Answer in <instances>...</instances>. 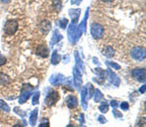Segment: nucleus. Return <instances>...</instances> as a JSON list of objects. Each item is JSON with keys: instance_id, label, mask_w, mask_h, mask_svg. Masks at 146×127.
I'll return each mask as SVG.
<instances>
[{"instance_id": "obj_1", "label": "nucleus", "mask_w": 146, "mask_h": 127, "mask_svg": "<svg viewBox=\"0 0 146 127\" xmlns=\"http://www.w3.org/2000/svg\"><path fill=\"white\" fill-rule=\"evenodd\" d=\"M33 89L34 87L31 86L30 84H25L22 88V91H21L20 97H19V103L20 104H25L28 100V98L30 97L32 92H33Z\"/></svg>"}, {"instance_id": "obj_2", "label": "nucleus", "mask_w": 146, "mask_h": 127, "mask_svg": "<svg viewBox=\"0 0 146 127\" xmlns=\"http://www.w3.org/2000/svg\"><path fill=\"white\" fill-rule=\"evenodd\" d=\"M91 33L93 35L94 38L98 40V39L102 38L103 33H104V29H103V27L100 23H93L91 25Z\"/></svg>"}, {"instance_id": "obj_3", "label": "nucleus", "mask_w": 146, "mask_h": 127, "mask_svg": "<svg viewBox=\"0 0 146 127\" xmlns=\"http://www.w3.org/2000/svg\"><path fill=\"white\" fill-rule=\"evenodd\" d=\"M19 27V23L17 20H8L4 25V32L7 35H13L17 32Z\"/></svg>"}, {"instance_id": "obj_4", "label": "nucleus", "mask_w": 146, "mask_h": 127, "mask_svg": "<svg viewBox=\"0 0 146 127\" xmlns=\"http://www.w3.org/2000/svg\"><path fill=\"white\" fill-rule=\"evenodd\" d=\"M60 99V95L55 90H51L50 92L47 94L46 98H45V104L48 107H52L53 105H55L56 102Z\"/></svg>"}, {"instance_id": "obj_5", "label": "nucleus", "mask_w": 146, "mask_h": 127, "mask_svg": "<svg viewBox=\"0 0 146 127\" xmlns=\"http://www.w3.org/2000/svg\"><path fill=\"white\" fill-rule=\"evenodd\" d=\"M131 56L136 61H142L145 59V49L143 47H135L131 49Z\"/></svg>"}, {"instance_id": "obj_6", "label": "nucleus", "mask_w": 146, "mask_h": 127, "mask_svg": "<svg viewBox=\"0 0 146 127\" xmlns=\"http://www.w3.org/2000/svg\"><path fill=\"white\" fill-rule=\"evenodd\" d=\"M131 74L137 81L144 82L145 81V69L144 68H137V69L133 70Z\"/></svg>"}, {"instance_id": "obj_7", "label": "nucleus", "mask_w": 146, "mask_h": 127, "mask_svg": "<svg viewBox=\"0 0 146 127\" xmlns=\"http://www.w3.org/2000/svg\"><path fill=\"white\" fill-rule=\"evenodd\" d=\"M49 81L53 86H60L64 82V75L60 74H55L50 77Z\"/></svg>"}, {"instance_id": "obj_8", "label": "nucleus", "mask_w": 146, "mask_h": 127, "mask_svg": "<svg viewBox=\"0 0 146 127\" xmlns=\"http://www.w3.org/2000/svg\"><path fill=\"white\" fill-rule=\"evenodd\" d=\"M95 74H98V77L94 79V80L98 82V84L104 83V80H105V78H106V76H107L106 70H103L102 69H100V68H98V69L95 70Z\"/></svg>"}, {"instance_id": "obj_9", "label": "nucleus", "mask_w": 146, "mask_h": 127, "mask_svg": "<svg viewBox=\"0 0 146 127\" xmlns=\"http://www.w3.org/2000/svg\"><path fill=\"white\" fill-rule=\"evenodd\" d=\"M73 79H74L75 86L78 89L82 87V74L80 72V70L77 69L76 67L73 68Z\"/></svg>"}, {"instance_id": "obj_10", "label": "nucleus", "mask_w": 146, "mask_h": 127, "mask_svg": "<svg viewBox=\"0 0 146 127\" xmlns=\"http://www.w3.org/2000/svg\"><path fill=\"white\" fill-rule=\"evenodd\" d=\"M106 74H107L108 78H109L110 83L113 84V85H115V86H119L120 85V82H121V81H120V78L118 77V75L115 74V72H111L110 70H107Z\"/></svg>"}, {"instance_id": "obj_11", "label": "nucleus", "mask_w": 146, "mask_h": 127, "mask_svg": "<svg viewBox=\"0 0 146 127\" xmlns=\"http://www.w3.org/2000/svg\"><path fill=\"white\" fill-rule=\"evenodd\" d=\"M65 103H66V106L69 109H75V108H77V106H78V99H77L76 96L70 95L66 98Z\"/></svg>"}, {"instance_id": "obj_12", "label": "nucleus", "mask_w": 146, "mask_h": 127, "mask_svg": "<svg viewBox=\"0 0 146 127\" xmlns=\"http://www.w3.org/2000/svg\"><path fill=\"white\" fill-rule=\"evenodd\" d=\"M35 54L39 57L47 58L49 56V49L45 45H39L35 50Z\"/></svg>"}, {"instance_id": "obj_13", "label": "nucleus", "mask_w": 146, "mask_h": 127, "mask_svg": "<svg viewBox=\"0 0 146 127\" xmlns=\"http://www.w3.org/2000/svg\"><path fill=\"white\" fill-rule=\"evenodd\" d=\"M52 27V25H51V22L48 20H43L41 23H40V29L41 31L43 32L44 34H47L49 31H50Z\"/></svg>"}, {"instance_id": "obj_14", "label": "nucleus", "mask_w": 146, "mask_h": 127, "mask_svg": "<svg viewBox=\"0 0 146 127\" xmlns=\"http://www.w3.org/2000/svg\"><path fill=\"white\" fill-rule=\"evenodd\" d=\"M80 14H81V10L80 9H71V10H69V15L71 17L72 23H76L78 22Z\"/></svg>"}, {"instance_id": "obj_15", "label": "nucleus", "mask_w": 146, "mask_h": 127, "mask_svg": "<svg viewBox=\"0 0 146 127\" xmlns=\"http://www.w3.org/2000/svg\"><path fill=\"white\" fill-rule=\"evenodd\" d=\"M62 39V35L60 33L58 29H56L53 33V36H52L51 39V46H53L54 44H56L58 42H60Z\"/></svg>"}, {"instance_id": "obj_16", "label": "nucleus", "mask_w": 146, "mask_h": 127, "mask_svg": "<svg viewBox=\"0 0 146 127\" xmlns=\"http://www.w3.org/2000/svg\"><path fill=\"white\" fill-rule=\"evenodd\" d=\"M87 91H88V89H87V87L85 86L82 88V91H81V98H82V107H83L84 110H87V108H88V105H87V99L86 97H88V94H87Z\"/></svg>"}, {"instance_id": "obj_17", "label": "nucleus", "mask_w": 146, "mask_h": 127, "mask_svg": "<svg viewBox=\"0 0 146 127\" xmlns=\"http://www.w3.org/2000/svg\"><path fill=\"white\" fill-rule=\"evenodd\" d=\"M102 54L107 58H112V57H114V55H115V50L112 47L107 46L102 50Z\"/></svg>"}, {"instance_id": "obj_18", "label": "nucleus", "mask_w": 146, "mask_h": 127, "mask_svg": "<svg viewBox=\"0 0 146 127\" xmlns=\"http://www.w3.org/2000/svg\"><path fill=\"white\" fill-rule=\"evenodd\" d=\"M9 83H10V76L7 75L6 74L0 72V85L5 86L8 85Z\"/></svg>"}, {"instance_id": "obj_19", "label": "nucleus", "mask_w": 146, "mask_h": 127, "mask_svg": "<svg viewBox=\"0 0 146 127\" xmlns=\"http://www.w3.org/2000/svg\"><path fill=\"white\" fill-rule=\"evenodd\" d=\"M77 25L76 23H72L69 25L68 27V32H67V35H68V39H69L70 43H72V40H73V35H74V32H75V29H76Z\"/></svg>"}, {"instance_id": "obj_20", "label": "nucleus", "mask_w": 146, "mask_h": 127, "mask_svg": "<svg viewBox=\"0 0 146 127\" xmlns=\"http://www.w3.org/2000/svg\"><path fill=\"white\" fill-rule=\"evenodd\" d=\"M37 114H38V109H35L33 110V112H31L30 114V117H29V124L31 126H35L36 124V121H37Z\"/></svg>"}, {"instance_id": "obj_21", "label": "nucleus", "mask_w": 146, "mask_h": 127, "mask_svg": "<svg viewBox=\"0 0 146 127\" xmlns=\"http://www.w3.org/2000/svg\"><path fill=\"white\" fill-rule=\"evenodd\" d=\"M75 55V61H76V64H77V69L79 70H81V72H83L84 70V67H83V63H82V60L79 58V53L77 52V51H75L74 53Z\"/></svg>"}, {"instance_id": "obj_22", "label": "nucleus", "mask_w": 146, "mask_h": 127, "mask_svg": "<svg viewBox=\"0 0 146 127\" xmlns=\"http://www.w3.org/2000/svg\"><path fill=\"white\" fill-rule=\"evenodd\" d=\"M60 60H62V58L58 55V53L56 52V51H54L53 55H52V58H51L52 65H58V64L60 62Z\"/></svg>"}, {"instance_id": "obj_23", "label": "nucleus", "mask_w": 146, "mask_h": 127, "mask_svg": "<svg viewBox=\"0 0 146 127\" xmlns=\"http://www.w3.org/2000/svg\"><path fill=\"white\" fill-rule=\"evenodd\" d=\"M94 93H95V94H94V95H95V98H94V99H95V102L96 103H100V101L103 99L102 93H101L100 90H98V89H96Z\"/></svg>"}, {"instance_id": "obj_24", "label": "nucleus", "mask_w": 146, "mask_h": 127, "mask_svg": "<svg viewBox=\"0 0 146 127\" xmlns=\"http://www.w3.org/2000/svg\"><path fill=\"white\" fill-rule=\"evenodd\" d=\"M58 25H60V29H66V27H67V25H68V20H67L66 18L60 19V20H58Z\"/></svg>"}, {"instance_id": "obj_25", "label": "nucleus", "mask_w": 146, "mask_h": 127, "mask_svg": "<svg viewBox=\"0 0 146 127\" xmlns=\"http://www.w3.org/2000/svg\"><path fill=\"white\" fill-rule=\"evenodd\" d=\"M98 110H100L101 112H103V114H105V112H108V110H109V106L106 103V101H103L102 103H101V105L98 107Z\"/></svg>"}, {"instance_id": "obj_26", "label": "nucleus", "mask_w": 146, "mask_h": 127, "mask_svg": "<svg viewBox=\"0 0 146 127\" xmlns=\"http://www.w3.org/2000/svg\"><path fill=\"white\" fill-rule=\"evenodd\" d=\"M0 110H4V112H9L11 110L10 107L8 106V104L4 102L3 100H1V99H0Z\"/></svg>"}, {"instance_id": "obj_27", "label": "nucleus", "mask_w": 146, "mask_h": 127, "mask_svg": "<svg viewBox=\"0 0 146 127\" xmlns=\"http://www.w3.org/2000/svg\"><path fill=\"white\" fill-rule=\"evenodd\" d=\"M86 87H87V89H89V92L87 91V94H88V100H89L90 98L93 97L94 92H95V88H94V86L92 85L91 83H88V84H87Z\"/></svg>"}, {"instance_id": "obj_28", "label": "nucleus", "mask_w": 146, "mask_h": 127, "mask_svg": "<svg viewBox=\"0 0 146 127\" xmlns=\"http://www.w3.org/2000/svg\"><path fill=\"white\" fill-rule=\"evenodd\" d=\"M53 8L56 10V12H60V9H62V2L60 0H55L53 3Z\"/></svg>"}, {"instance_id": "obj_29", "label": "nucleus", "mask_w": 146, "mask_h": 127, "mask_svg": "<svg viewBox=\"0 0 146 127\" xmlns=\"http://www.w3.org/2000/svg\"><path fill=\"white\" fill-rule=\"evenodd\" d=\"M39 97H40V93L38 91H36L33 96H32V105H37L39 103Z\"/></svg>"}, {"instance_id": "obj_30", "label": "nucleus", "mask_w": 146, "mask_h": 127, "mask_svg": "<svg viewBox=\"0 0 146 127\" xmlns=\"http://www.w3.org/2000/svg\"><path fill=\"white\" fill-rule=\"evenodd\" d=\"M106 65L108 66V67L113 68V69H115V70H120V69H121V67H120L119 65H117V64L114 63V62H110V61H106Z\"/></svg>"}, {"instance_id": "obj_31", "label": "nucleus", "mask_w": 146, "mask_h": 127, "mask_svg": "<svg viewBox=\"0 0 146 127\" xmlns=\"http://www.w3.org/2000/svg\"><path fill=\"white\" fill-rule=\"evenodd\" d=\"M112 112H113V114H114V116H115V117H117V118H119V117H122V116H123L122 112H119V110H117L116 109H115V108H114V110H112Z\"/></svg>"}, {"instance_id": "obj_32", "label": "nucleus", "mask_w": 146, "mask_h": 127, "mask_svg": "<svg viewBox=\"0 0 146 127\" xmlns=\"http://www.w3.org/2000/svg\"><path fill=\"white\" fill-rule=\"evenodd\" d=\"M38 127H50V123H49L48 120H46V119H44L42 122H40L39 126Z\"/></svg>"}, {"instance_id": "obj_33", "label": "nucleus", "mask_w": 146, "mask_h": 127, "mask_svg": "<svg viewBox=\"0 0 146 127\" xmlns=\"http://www.w3.org/2000/svg\"><path fill=\"white\" fill-rule=\"evenodd\" d=\"M120 108H121V110H127L129 109V104L127 102H123V103H121V105H120Z\"/></svg>"}, {"instance_id": "obj_34", "label": "nucleus", "mask_w": 146, "mask_h": 127, "mask_svg": "<svg viewBox=\"0 0 146 127\" xmlns=\"http://www.w3.org/2000/svg\"><path fill=\"white\" fill-rule=\"evenodd\" d=\"M6 63H7V59L4 56H1V54H0V67L5 65Z\"/></svg>"}, {"instance_id": "obj_35", "label": "nucleus", "mask_w": 146, "mask_h": 127, "mask_svg": "<svg viewBox=\"0 0 146 127\" xmlns=\"http://www.w3.org/2000/svg\"><path fill=\"white\" fill-rule=\"evenodd\" d=\"M98 121H100V123H106V118H105V117L104 116H98Z\"/></svg>"}, {"instance_id": "obj_36", "label": "nucleus", "mask_w": 146, "mask_h": 127, "mask_svg": "<svg viewBox=\"0 0 146 127\" xmlns=\"http://www.w3.org/2000/svg\"><path fill=\"white\" fill-rule=\"evenodd\" d=\"M15 112H16V114H19L21 116H23V117L25 116V114H27L25 112H21V110H20V109H18V108H15Z\"/></svg>"}, {"instance_id": "obj_37", "label": "nucleus", "mask_w": 146, "mask_h": 127, "mask_svg": "<svg viewBox=\"0 0 146 127\" xmlns=\"http://www.w3.org/2000/svg\"><path fill=\"white\" fill-rule=\"evenodd\" d=\"M110 105H111V107H113V108H116V107H118V106H119L118 102H117V101H115V100H112L111 102H110Z\"/></svg>"}, {"instance_id": "obj_38", "label": "nucleus", "mask_w": 146, "mask_h": 127, "mask_svg": "<svg viewBox=\"0 0 146 127\" xmlns=\"http://www.w3.org/2000/svg\"><path fill=\"white\" fill-rule=\"evenodd\" d=\"M81 2L82 0H71V4H73V5H79Z\"/></svg>"}, {"instance_id": "obj_39", "label": "nucleus", "mask_w": 146, "mask_h": 127, "mask_svg": "<svg viewBox=\"0 0 146 127\" xmlns=\"http://www.w3.org/2000/svg\"><path fill=\"white\" fill-rule=\"evenodd\" d=\"M63 61H64L65 64H67L69 62V55H65L64 57H63Z\"/></svg>"}, {"instance_id": "obj_40", "label": "nucleus", "mask_w": 146, "mask_h": 127, "mask_svg": "<svg viewBox=\"0 0 146 127\" xmlns=\"http://www.w3.org/2000/svg\"><path fill=\"white\" fill-rule=\"evenodd\" d=\"M139 92H140V93H143V94L145 93V85H143V86L139 89Z\"/></svg>"}, {"instance_id": "obj_41", "label": "nucleus", "mask_w": 146, "mask_h": 127, "mask_svg": "<svg viewBox=\"0 0 146 127\" xmlns=\"http://www.w3.org/2000/svg\"><path fill=\"white\" fill-rule=\"evenodd\" d=\"M2 2H3V3H9V2H10V0H1Z\"/></svg>"}, {"instance_id": "obj_42", "label": "nucleus", "mask_w": 146, "mask_h": 127, "mask_svg": "<svg viewBox=\"0 0 146 127\" xmlns=\"http://www.w3.org/2000/svg\"><path fill=\"white\" fill-rule=\"evenodd\" d=\"M103 2H112L113 0H102Z\"/></svg>"}, {"instance_id": "obj_43", "label": "nucleus", "mask_w": 146, "mask_h": 127, "mask_svg": "<svg viewBox=\"0 0 146 127\" xmlns=\"http://www.w3.org/2000/svg\"><path fill=\"white\" fill-rule=\"evenodd\" d=\"M12 127H23L22 125H19V124H16V125H14V126H12Z\"/></svg>"}, {"instance_id": "obj_44", "label": "nucleus", "mask_w": 146, "mask_h": 127, "mask_svg": "<svg viewBox=\"0 0 146 127\" xmlns=\"http://www.w3.org/2000/svg\"><path fill=\"white\" fill-rule=\"evenodd\" d=\"M67 127H75L74 125H71V124H70V125H68Z\"/></svg>"}, {"instance_id": "obj_45", "label": "nucleus", "mask_w": 146, "mask_h": 127, "mask_svg": "<svg viewBox=\"0 0 146 127\" xmlns=\"http://www.w3.org/2000/svg\"><path fill=\"white\" fill-rule=\"evenodd\" d=\"M81 127H85V126H81Z\"/></svg>"}]
</instances>
